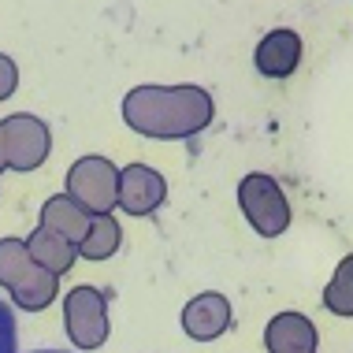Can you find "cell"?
<instances>
[{"mask_svg":"<svg viewBox=\"0 0 353 353\" xmlns=\"http://www.w3.org/2000/svg\"><path fill=\"white\" fill-rule=\"evenodd\" d=\"M323 305H327V312H335V316H353V253L339 264L335 279L327 283Z\"/></svg>","mask_w":353,"mask_h":353,"instance_id":"30bf717a","label":"cell"},{"mask_svg":"<svg viewBox=\"0 0 353 353\" xmlns=\"http://www.w3.org/2000/svg\"><path fill=\"white\" fill-rule=\"evenodd\" d=\"M15 63L8 60V56H0V101L8 97V93H15Z\"/></svg>","mask_w":353,"mask_h":353,"instance_id":"5bb4252c","label":"cell"},{"mask_svg":"<svg viewBox=\"0 0 353 353\" xmlns=\"http://www.w3.org/2000/svg\"><path fill=\"white\" fill-rule=\"evenodd\" d=\"M116 197H119V205L134 216L157 212V205L164 201V179H160V171H152L145 164H130L119 175V194Z\"/></svg>","mask_w":353,"mask_h":353,"instance_id":"8992f818","label":"cell"},{"mask_svg":"<svg viewBox=\"0 0 353 353\" xmlns=\"http://www.w3.org/2000/svg\"><path fill=\"white\" fill-rule=\"evenodd\" d=\"M183 327H186V335L197 339V342L219 339L227 327H231V301H227L223 294H216V290L197 294V298L183 309Z\"/></svg>","mask_w":353,"mask_h":353,"instance_id":"277c9868","label":"cell"},{"mask_svg":"<svg viewBox=\"0 0 353 353\" xmlns=\"http://www.w3.org/2000/svg\"><path fill=\"white\" fill-rule=\"evenodd\" d=\"M34 353H60V350H34Z\"/></svg>","mask_w":353,"mask_h":353,"instance_id":"9a60e30c","label":"cell"},{"mask_svg":"<svg viewBox=\"0 0 353 353\" xmlns=\"http://www.w3.org/2000/svg\"><path fill=\"white\" fill-rule=\"evenodd\" d=\"M71 194H79L90 208H112L119 194V175L108 160H82L71 171Z\"/></svg>","mask_w":353,"mask_h":353,"instance_id":"5b68a950","label":"cell"},{"mask_svg":"<svg viewBox=\"0 0 353 353\" xmlns=\"http://www.w3.org/2000/svg\"><path fill=\"white\" fill-rule=\"evenodd\" d=\"M238 205L261 238H279L290 227V205H286V194L272 175H261V171L245 175L238 183Z\"/></svg>","mask_w":353,"mask_h":353,"instance_id":"7a4b0ae2","label":"cell"},{"mask_svg":"<svg viewBox=\"0 0 353 353\" xmlns=\"http://www.w3.org/2000/svg\"><path fill=\"white\" fill-rule=\"evenodd\" d=\"M34 253H41L45 261H49V268L52 272H63L71 264V250L63 242H56V238H49V234H34Z\"/></svg>","mask_w":353,"mask_h":353,"instance_id":"7c38bea8","label":"cell"},{"mask_svg":"<svg viewBox=\"0 0 353 353\" xmlns=\"http://www.w3.org/2000/svg\"><path fill=\"white\" fill-rule=\"evenodd\" d=\"M8 134L19 138V152H15V168H34L45 160V145H49V138H45V127L30 116H15L12 127H8Z\"/></svg>","mask_w":353,"mask_h":353,"instance_id":"9c48e42d","label":"cell"},{"mask_svg":"<svg viewBox=\"0 0 353 353\" xmlns=\"http://www.w3.org/2000/svg\"><path fill=\"white\" fill-rule=\"evenodd\" d=\"M19 331H15V312L0 301V353H15Z\"/></svg>","mask_w":353,"mask_h":353,"instance_id":"4fadbf2b","label":"cell"},{"mask_svg":"<svg viewBox=\"0 0 353 353\" xmlns=\"http://www.w3.org/2000/svg\"><path fill=\"white\" fill-rule=\"evenodd\" d=\"M68 331L82 350H93V346L104 342V335H108V320H104V298L97 290L79 286V290L68 294Z\"/></svg>","mask_w":353,"mask_h":353,"instance_id":"3957f363","label":"cell"},{"mask_svg":"<svg viewBox=\"0 0 353 353\" xmlns=\"http://www.w3.org/2000/svg\"><path fill=\"white\" fill-rule=\"evenodd\" d=\"M116 250H119V227L112 223L108 216H97L93 231L85 234V242H82V253L90 256V261H101V256H112Z\"/></svg>","mask_w":353,"mask_h":353,"instance_id":"8fae6325","label":"cell"},{"mask_svg":"<svg viewBox=\"0 0 353 353\" xmlns=\"http://www.w3.org/2000/svg\"><path fill=\"white\" fill-rule=\"evenodd\" d=\"M123 116L134 130L152 138H190L212 123V97L201 85H141L127 97Z\"/></svg>","mask_w":353,"mask_h":353,"instance_id":"6da1fadb","label":"cell"},{"mask_svg":"<svg viewBox=\"0 0 353 353\" xmlns=\"http://www.w3.org/2000/svg\"><path fill=\"white\" fill-rule=\"evenodd\" d=\"M256 71L268 74V79H290L298 71V60H301V37L298 30H272L261 37L256 45Z\"/></svg>","mask_w":353,"mask_h":353,"instance_id":"52a82bcc","label":"cell"},{"mask_svg":"<svg viewBox=\"0 0 353 353\" xmlns=\"http://www.w3.org/2000/svg\"><path fill=\"white\" fill-rule=\"evenodd\" d=\"M272 353H312L316 346V331L312 320L298 316V312H283L268 323V335H264Z\"/></svg>","mask_w":353,"mask_h":353,"instance_id":"ba28073f","label":"cell"}]
</instances>
